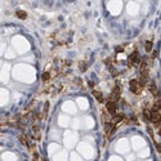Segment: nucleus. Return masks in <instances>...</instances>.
I'll use <instances>...</instances> for the list:
<instances>
[{"mask_svg": "<svg viewBox=\"0 0 161 161\" xmlns=\"http://www.w3.org/2000/svg\"><path fill=\"white\" fill-rule=\"evenodd\" d=\"M120 96H121V87H120L119 84H116V85H115V88L112 89L111 94H110V98H108V101L117 102V101L120 99Z\"/></svg>", "mask_w": 161, "mask_h": 161, "instance_id": "f257e3e1", "label": "nucleus"}, {"mask_svg": "<svg viewBox=\"0 0 161 161\" xmlns=\"http://www.w3.org/2000/svg\"><path fill=\"white\" fill-rule=\"evenodd\" d=\"M139 62H140V59H139L138 52L134 50V52L129 55V58H128V66H129V67H133L134 64H139Z\"/></svg>", "mask_w": 161, "mask_h": 161, "instance_id": "f03ea898", "label": "nucleus"}, {"mask_svg": "<svg viewBox=\"0 0 161 161\" xmlns=\"http://www.w3.org/2000/svg\"><path fill=\"white\" fill-rule=\"evenodd\" d=\"M129 88H130V92H131V93H134V94H140V93H142V88L139 87V84H138V81H137L135 79L130 80V83H129Z\"/></svg>", "mask_w": 161, "mask_h": 161, "instance_id": "7ed1b4c3", "label": "nucleus"}, {"mask_svg": "<svg viewBox=\"0 0 161 161\" xmlns=\"http://www.w3.org/2000/svg\"><path fill=\"white\" fill-rule=\"evenodd\" d=\"M106 111L108 112L110 116H113V115L116 113V111H117V105H116V102L107 101V103H106Z\"/></svg>", "mask_w": 161, "mask_h": 161, "instance_id": "20e7f679", "label": "nucleus"}, {"mask_svg": "<svg viewBox=\"0 0 161 161\" xmlns=\"http://www.w3.org/2000/svg\"><path fill=\"white\" fill-rule=\"evenodd\" d=\"M148 90H149V93H151L153 97H156V98L158 97V89H157L155 81H151V83L148 84Z\"/></svg>", "mask_w": 161, "mask_h": 161, "instance_id": "39448f33", "label": "nucleus"}, {"mask_svg": "<svg viewBox=\"0 0 161 161\" xmlns=\"http://www.w3.org/2000/svg\"><path fill=\"white\" fill-rule=\"evenodd\" d=\"M124 119H125V115H124V113H115V115L112 116V120H111V122H113V124L116 125V124L121 122Z\"/></svg>", "mask_w": 161, "mask_h": 161, "instance_id": "423d86ee", "label": "nucleus"}, {"mask_svg": "<svg viewBox=\"0 0 161 161\" xmlns=\"http://www.w3.org/2000/svg\"><path fill=\"white\" fill-rule=\"evenodd\" d=\"M32 133H34V138L35 139H40L41 138V131H40V126L37 125V124H35L34 126H32Z\"/></svg>", "mask_w": 161, "mask_h": 161, "instance_id": "0eeeda50", "label": "nucleus"}, {"mask_svg": "<svg viewBox=\"0 0 161 161\" xmlns=\"http://www.w3.org/2000/svg\"><path fill=\"white\" fill-rule=\"evenodd\" d=\"M18 139H20V142H21L23 146H26V147L30 146V140H29L27 135H25V134H20V135H18Z\"/></svg>", "mask_w": 161, "mask_h": 161, "instance_id": "6e6552de", "label": "nucleus"}, {"mask_svg": "<svg viewBox=\"0 0 161 161\" xmlns=\"http://www.w3.org/2000/svg\"><path fill=\"white\" fill-rule=\"evenodd\" d=\"M93 96H94V98H96L99 103H103V102H105L103 94H102L101 92H98V90H93Z\"/></svg>", "mask_w": 161, "mask_h": 161, "instance_id": "1a4fd4ad", "label": "nucleus"}, {"mask_svg": "<svg viewBox=\"0 0 161 161\" xmlns=\"http://www.w3.org/2000/svg\"><path fill=\"white\" fill-rule=\"evenodd\" d=\"M143 117L146 121H151V108H144L143 110Z\"/></svg>", "mask_w": 161, "mask_h": 161, "instance_id": "9d476101", "label": "nucleus"}, {"mask_svg": "<svg viewBox=\"0 0 161 161\" xmlns=\"http://www.w3.org/2000/svg\"><path fill=\"white\" fill-rule=\"evenodd\" d=\"M50 72L49 71H44L43 72V75H41V80H43V83H48L49 80H50Z\"/></svg>", "mask_w": 161, "mask_h": 161, "instance_id": "9b49d317", "label": "nucleus"}, {"mask_svg": "<svg viewBox=\"0 0 161 161\" xmlns=\"http://www.w3.org/2000/svg\"><path fill=\"white\" fill-rule=\"evenodd\" d=\"M16 16H17L18 18H21V20H26V18H27V13H26L25 11H17Z\"/></svg>", "mask_w": 161, "mask_h": 161, "instance_id": "f8f14e48", "label": "nucleus"}, {"mask_svg": "<svg viewBox=\"0 0 161 161\" xmlns=\"http://www.w3.org/2000/svg\"><path fill=\"white\" fill-rule=\"evenodd\" d=\"M102 120H103V122L111 121V120H110V115H108V112H107L106 110H103V111H102Z\"/></svg>", "mask_w": 161, "mask_h": 161, "instance_id": "ddd939ff", "label": "nucleus"}, {"mask_svg": "<svg viewBox=\"0 0 161 161\" xmlns=\"http://www.w3.org/2000/svg\"><path fill=\"white\" fill-rule=\"evenodd\" d=\"M79 68H80V71H81V72H85L87 71V68H88V63L87 62H80L79 63Z\"/></svg>", "mask_w": 161, "mask_h": 161, "instance_id": "4468645a", "label": "nucleus"}, {"mask_svg": "<svg viewBox=\"0 0 161 161\" xmlns=\"http://www.w3.org/2000/svg\"><path fill=\"white\" fill-rule=\"evenodd\" d=\"M152 46H153V43H152L151 40L146 41V45H144V48H146V52H147V53H149V52L152 50Z\"/></svg>", "mask_w": 161, "mask_h": 161, "instance_id": "2eb2a0df", "label": "nucleus"}, {"mask_svg": "<svg viewBox=\"0 0 161 161\" xmlns=\"http://www.w3.org/2000/svg\"><path fill=\"white\" fill-rule=\"evenodd\" d=\"M48 111H49V102H45V106H44V110H43V116H46Z\"/></svg>", "mask_w": 161, "mask_h": 161, "instance_id": "dca6fc26", "label": "nucleus"}, {"mask_svg": "<svg viewBox=\"0 0 161 161\" xmlns=\"http://www.w3.org/2000/svg\"><path fill=\"white\" fill-rule=\"evenodd\" d=\"M76 84H77V87H83V80L81 79H76Z\"/></svg>", "mask_w": 161, "mask_h": 161, "instance_id": "f3484780", "label": "nucleus"}, {"mask_svg": "<svg viewBox=\"0 0 161 161\" xmlns=\"http://www.w3.org/2000/svg\"><path fill=\"white\" fill-rule=\"evenodd\" d=\"M115 50H116V53H121V52L124 50V48H122V46H116Z\"/></svg>", "mask_w": 161, "mask_h": 161, "instance_id": "a211bd4d", "label": "nucleus"}, {"mask_svg": "<svg viewBox=\"0 0 161 161\" xmlns=\"http://www.w3.org/2000/svg\"><path fill=\"white\" fill-rule=\"evenodd\" d=\"M157 57V52H153V54H152V58H156Z\"/></svg>", "mask_w": 161, "mask_h": 161, "instance_id": "6ab92c4d", "label": "nucleus"}]
</instances>
